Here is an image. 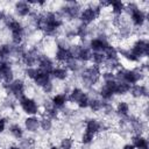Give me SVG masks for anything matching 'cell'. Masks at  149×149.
<instances>
[{
  "instance_id": "6da1fadb",
  "label": "cell",
  "mask_w": 149,
  "mask_h": 149,
  "mask_svg": "<svg viewBox=\"0 0 149 149\" xmlns=\"http://www.w3.org/2000/svg\"><path fill=\"white\" fill-rule=\"evenodd\" d=\"M101 9L102 8H101V6L99 3H95V5L91 3L90 6L83 8L80 10V14H79V19H80L81 23L86 26V24H90L93 21H95L97 17L100 15Z\"/></svg>"
},
{
  "instance_id": "7a4b0ae2",
  "label": "cell",
  "mask_w": 149,
  "mask_h": 149,
  "mask_svg": "<svg viewBox=\"0 0 149 149\" xmlns=\"http://www.w3.org/2000/svg\"><path fill=\"white\" fill-rule=\"evenodd\" d=\"M100 76H101L100 68L97 66V65H92V66L85 69V70L83 71V74H81L83 80H84L87 85H94V84L98 81V79H99Z\"/></svg>"
},
{
  "instance_id": "3957f363",
  "label": "cell",
  "mask_w": 149,
  "mask_h": 149,
  "mask_svg": "<svg viewBox=\"0 0 149 149\" xmlns=\"http://www.w3.org/2000/svg\"><path fill=\"white\" fill-rule=\"evenodd\" d=\"M129 50L137 59H140L141 57L148 56V54H149V44H148V42L146 40H139L133 44L132 49H129Z\"/></svg>"
},
{
  "instance_id": "277c9868",
  "label": "cell",
  "mask_w": 149,
  "mask_h": 149,
  "mask_svg": "<svg viewBox=\"0 0 149 149\" xmlns=\"http://www.w3.org/2000/svg\"><path fill=\"white\" fill-rule=\"evenodd\" d=\"M19 102H20V106L21 108L23 109L24 113L29 114V115H35L37 112H38V105L36 104V101L29 97H21L19 99Z\"/></svg>"
},
{
  "instance_id": "5b68a950",
  "label": "cell",
  "mask_w": 149,
  "mask_h": 149,
  "mask_svg": "<svg viewBox=\"0 0 149 149\" xmlns=\"http://www.w3.org/2000/svg\"><path fill=\"white\" fill-rule=\"evenodd\" d=\"M9 92L17 99L24 95V81L21 79H14L12 83L7 84Z\"/></svg>"
},
{
  "instance_id": "8992f818",
  "label": "cell",
  "mask_w": 149,
  "mask_h": 149,
  "mask_svg": "<svg viewBox=\"0 0 149 149\" xmlns=\"http://www.w3.org/2000/svg\"><path fill=\"white\" fill-rule=\"evenodd\" d=\"M37 64H38V70H41L43 72H47L49 74H51V71L55 68L52 61L48 56H45V55H40L38 61H37Z\"/></svg>"
},
{
  "instance_id": "52a82bcc",
  "label": "cell",
  "mask_w": 149,
  "mask_h": 149,
  "mask_svg": "<svg viewBox=\"0 0 149 149\" xmlns=\"http://www.w3.org/2000/svg\"><path fill=\"white\" fill-rule=\"evenodd\" d=\"M109 45V43L102 38V37H97V38H92L90 42V49L93 52H104V50Z\"/></svg>"
},
{
  "instance_id": "ba28073f",
  "label": "cell",
  "mask_w": 149,
  "mask_h": 149,
  "mask_svg": "<svg viewBox=\"0 0 149 149\" xmlns=\"http://www.w3.org/2000/svg\"><path fill=\"white\" fill-rule=\"evenodd\" d=\"M129 14H130V19H132V22H133L134 26L141 27V26H143V23L146 22L147 15H146V13H144L142 9L136 8V9H134L133 12H130Z\"/></svg>"
},
{
  "instance_id": "9c48e42d",
  "label": "cell",
  "mask_w": 149,
  "mask_h": 149,
  "mask_svg": "<svg viewBox=\"0 0 149 149\" xmlns=\"http://www.w3.org/2000/svg\"><path fill=\"white\" fill-rule=\"evenodd\" d=\"M14 8H15L16 14L20 15V16H22V17L29 15L30 14V10L33 9L30 2H27V1H17L15 3V7Z\"/></svg>"
},
{
  "instance_id": "30bf717a",
  "label": "cell",
  "mask_w": 149,
  "mask_h": 149,
  "mask_svg": "<svg viewBox=\"0 0 149 149\" xmlns=\"http://www.w3.org/2000/svg\"><path fill=\"white\" fill-rule=\"evenodd\" d=\"M80 10H81L80 5L77 3V2H68V3L65 5V7H64V13H65L69 17H72V19L79 16Z\"/></svg>"
},
{
  "instance_id": "8fae6325",
  "label": "cell",
  "mask_w": 149,
  "mask_h": 149,
  "mask_svg": "<svg viewBox=\"0 0 149 149\" xmlns=\"http://www.w3.org/2000/svg\"><path fill=\"white\" fill-rule=\"evenodd\" d=\"M6 24L8 27V29L10 30L12 34H19V33H24V28L22 26V23L14 19V17H10V19H7L6 21Z\"/></svg>"
},
{
  "instance_id": "7c38bea8",
  "label": "cell",
  "mask_w": 149,
  "mask_h": 149,
  "mask_svg": "<svg viewBox=\"0 0 149 149\" xmlns=\"http://www.w3.org/2000/svg\"><path fill=\"white\" fill-rule=\"evenodd\" d=\"M55 57H56V59H57L58 63H64V64H66V62L72 58L70 50L69 49H65V48H57V51H56Z\"/></svg>"
},
{
  "instance_id": "4fadbf2b",
  "label": "cell",
  "mask_w": 149,
  "mask_h": 149,
  "mask_svg": "<svg viewBox=\"0 0 149 149\" xmlns=\"http://www.w3.org/2000/svg\"><path fill=\"white\" fill-rule=\"evenodd\" d=\"M49 81H50V74L47 73V72H43V71L38 70V73H37L36 77L34 78V83H35L37 86L43 87V86H45Z\"/></svg>"
},
{
  "instance_id": "5bb4252c",
  "label": "cell",
  "mask_w": 149,
  "mask_h": 149,
  "mask_svg": "<svg viewBox=\"0 0 149 149\" xmlns=\"http://www.w3.org/2000/svg\"><path fill=\"white\" fill-rule=\"evenodd\" d=\"M51 74L55 79H58V80H65L69 76V71L66 68H63V66H56L54 68V70L51 71Z\"/></svg>"
},
{
  "instance_id": "9a60e30c",
  "label": "cell",
  "mask_w": 149,
  "mask_h": 149,
  "mask_svg": "<svg viewBox=\"0 0 149 149\" xmlns=\"http://www.w3.org/2000/svg\"><path fill=\"white\" fill-rule=\"evenodd\" d=\"M24 127L28 132H36L40 127V120L35 116H29L24 120Z\"/></svg>"
},
{
  "instance_id": "2e32d148",
  "label": "cell",
  "mask_w": 149,
  "mask_h": 149,
  "mask_svg": "<svg viewBox=\"0 0 149 149\" xmlns=\"http://www.w3.org/2000/svg\"><path fill=\"white\" fill-rule=\"evenodd\" d=\"M108 7H111L112 9V13L116 16L121 15L123 12H125V2L122 1H111L108 2Z\"/></svg>"
},
{
  "instance_id": "e0dca14e",
  "label": "cell",
  "mask_w": 149,
  "mask_h": 149,
  "mask_svg": "<svg viewBox=\"0 0 149 149\" xmlns=\"http://www.w3.org/2000/svg\"><path fill=\"white\" fill-rule=\"evenodd\" d=\"M100 129H101V123L97 119H88L86 121V128H85V130L91 132L93 134H97L98 132H100Z\"/></svg>"
},
{
  "instance_id": "ac0fdd59",
  "label": "cell",
  "mask_w": 149,
  "mask_h": 149,
  "mask_svg": "<svg viewBox=\"0 0 149 149\" xmlns=\"http://www.w3.org/2000/svg\"><path fill=\"white\" fill-rule=\"evenodd\" d=\"M133 146L135 147V149H149L147 139L141 135H136L133 137Z\"/></svg>"
},
{
  "instance_id": "d6986e66",
  "label": "cell",
  "mask_w": 149,
  "mask_h": 149,
  "mask_svg": "<svg viewBox=\"0 0 149 149\" xmlns=\"http://www.w3.org/2000/svg\"><path fill=\"white\" fill-rule=\"evenodd\" d=\"M129 92H132L133 97L141 98V97L147 95V87L143 86V85H134V86H130Z\"/></svg>"
},
{
  "instance_id": "ffe728a7",
  "label": "cell",
  "mask_w": 149,
  "mask_h": 149,
  "mask_svg": "<svg viewBox=\"0 0 149 149\" xmlns=\"http://www.w3.org/2000/svg\"><path fill=\"white\" fill-rule=\"evenodd\" d=\"M68 97L65 94H55L51 99V104L55 108H61L66 104Z\"/></svg>"
},
{
  "instance_id": "44dd1931",
  "label": "cell",
  "mask_w": 149,
  "mask_h": 149,
  "mask_svg": "<svg viewBox=\"0 0 149 149\" xmlns=\"http://www.w3.org/2000/svg\"><path fill=\"white\" fill-rule=\"evenodd\" d=\"M130 90V85L126 81H118L116 80V85H115V90H114V94H126L128 93Z\"/></svg>"
},
{
  "instance_id": "7402d4cb",
  "label": "cell",
  "mask_w": 149,
  "mask_h": 149,
  "mask_svg": "<svg viewBox=\"0 0 149 149\" xmlns=\"http://www.w3.org/2000/svg\"><path fill=\"white\" fill-rule=\"evenodd\" d=\"M91 57H92V50L90 48L80 47V50L78 52L77 58L81 62H87V61H91Z\"/></svg>"
},
{
  "instance_id": "603a6c76",
  "label": "cell",
  "mask_w": 149,
  "mask_h": 149,
  "mask_svg": "<svg viewBox=\"0 0 149 149\" xmlns=\"http://www.w3.org/2000/svg\"><path fill=\"white\" fill-rule=\"evenodd\" d=\"M84 94H85V92H84L83 90L76 87V88H73V90L71 91V93H70V95H69V100H70L71 102H76V104H77Z\"/></svg>"
},
{
  "instance_id": "cb8c5ba5",
  "label": "cell",
  "mask_w": 149,
  "mask_h": 149,
  "mask_svg": "<svg viewBox=\"0 0 149 149\" xmlns=\"http://www.w3.org/2000/svg\"><path fill=\"white\" fill-rule=\"evenodd\" d=\"M116 112L121 116H126L129 113V105L126 101H119L116 105Z\"/></svg>"
},
{
  "instance_id": "d4e9b609",
  "label": "cell",
  "mask_w": 149,
  "mask_h": 149,
  "mask_svg": "<svg viewBox=\"0 0 149 149\" xmlns=\"http://www.w3.org/2000/svg\"><path fill=\"white\" fill-rule=\"evenodd\" d=\"M9 132H10V134H12L15 139H21V137L23 136V129H22V127H21L19 123L12 125V126L9 127Z\"/></svg>"
},
{
  "instance_id": "484cf974",
  "label": "cell",
  "mask_w": 149,
  "mask_h": 149,
  "mask_svg": "<svg viewBox=\"0 0 149 149\" xmlns=\"http://www.w3.org/2000/svg\"><path fill=\"white\" fill-rule=\"evenodd\" d=\"M104 102L99 99H90V104H88V107L93 111V112H99L100 109L104 108Z\"/></svg>"
},
{
  "instance_id": "4316f807",
  "label": "cell",
  "mask_w": 149,
  "mask_h": 149,
  "mask_svg": "<svg viewBox=\"0 0 149 149\" xmlns=\"http://www.w3.org/2000/svg\"><path fill=\"white\" fill-rule=\"evenodd\" d=\"M12 52V48L9 44H0V59L3 61L5 58H8Z\"/></svg>"
},
{
  "instance_id": "83f0119b",
  "label": "cell",
  "mask_w": 149,
  "mask_h": 149,
  "mask_svg": "<svg viewBox=\"0 0 149 149\" xmlns=\"http://www.w3.org/2000/svg\"><path fill=\"white\" fill-rule=\"evenodd\" d=\"M91 61L94 63V65L99 66V64L105 63V56H104L102 52H92Z\"/></svg>"
},
{
  "instance_id": "f1b7e54d",
  "label": "cell",
  "mask_w": 149,
  "mask_h": 149,
  "mask_svg": "<svg viewBox=\"0 0 149 149\" xmlns=\"http://www.w3.org/2000/svg\"><path fill=\"white\" fill-rule=\"evenodd\" d=\"M99 94H100V97H101L104 100H111L112 97H113V92H112L106 85H102V87H101L100 91H99Z\"/></svg>"
},
{
  "instance_id": "f546056e",
  "label": "cell",
  "mask_w": 149,
  "mask_h": 149,
  "mask_svg": "<svg viewBox=\"0 0 149 149\" xmlns=\"http://www.w3.org/2000/svg\"><path fill=\"white\" fill-rule=\"evenodd\" d=\"M40 127L43 129V130H49L51 127H52V121L50 118L48 116H43L41 120H40Z\"/></svg>"
},
{
  "instance_id": "4dcf8cb0",
  "label": "cell",
  "mask_w": 149,
  "mask_h": 149,
  "mask_svg": "<svg viewBox=\"0 0 149 149\" xmlns=\"http://www.w3.org/2000/svg\"><path fill=\"white\" fill-rule=\"evenodd\" d=\"M94 136H95V134L85 130V132L83 133V135H81V142H83L84 144H88V143H91V142L94 140Z\"/></svg>"
},
{
  "instance_id": "1f68e13d",
  "label": "cell",
  "mask_w": 149,
  "mask_h": 149,
  "mask_svg": "<svg viewBox=\"0 0 149 149\" xmlns=\"http://www.w3.org/2000/svg\"><path fill=\"white\" fill-rule=\"evenodd\" d=\"M61 148L62 149H72L73 148V140L71 137H64L61 141Z\"/></svg>"
},
{
  "instance_id": "d6a6232c",
  "label": "cell",
  "mask_w": 149,
  "mask_h": 149,
  "mask_svg": "<svg viewBox=\"0 0 149 149\" xmlns=\"http://www.w3.org/2000/svg\"><path fill=\"white\" fill-rule=\"evenodd\" d=\"M120 54H121V56H123L126 59H128V61H130V62H137L139 59L130 52V50L128 49V50H120Z\"/></svg>"
},
{
  "instance_id": "836d02e7",
  "label": "cell",
  "mask_w": 149,
  "mask_h": 149,
  "mask_svg": "<svg viewBox=\"0 0 149 149\" xmlns=\"http://www.w3.org/2000/svg\"><path fill=\"white\" fill-rule=\"evenodd\" d=\"M88 104H90V98H88V95L85 93L81 98H80V100L77 102V105H78V107L79 108H86V107H88Z\"/></svg>"
},
{
  "instance_id": "e575fe53",
  "label": "cell",
  "mask_w": 149,
  "mask_h": 149,
  "mask_svg": "<svg viewBox=\"0 0 149 149\" xmlns=\"http://www.w3.org/2000/svg\"><path fill=\"white\" fill-rule=\"evenodd\" d=\"M38 73V69H36V68H27L26 69V71H24V74L28 77V78H30V79H33L34 80V78L36 77V74Z\"/></svg>"
},
{
  "instance_id": "d590c367",
  "label": "cell",
  "mask_w": 149,
  "mask_h": 149,
  "mask_svg": "<svg viewBox=\"0 0 149 149\" xmlns=\"http://www.w3.org/2000/svg\"><path fill=\"white\" fill-rule=\"evenodd\" d=\"M52 87H54V85H52V83H51V80L45 85V86H43L42 88L44 90V92H47V93H49V92H51L52 91Z\"/></svg>"
},
{
  "instance_id": "8d00e7d4",
  "label": "cell",
  "mask_w": 149,
  "mask_h": 149,
  "mask_svg": "<svg viewBox=\"0 0 149 149\" xmlns=\"http://www.w3.org/2000/svg\"><path fill=\"white\" fill-rule=\"evenodd\" d=\"M6 128V119L5 118H0V134L5 130Z\"/></svg>"
},
{
  "instance_id": "74e56055",
  "label": "cell",
  "mask_w": 149,
  "mask_h": 149,
  "mask_svg": "<svg viewBox=\"0 0 149 149\" xmlns=\"http://www.w3.org/2000/svg\"><path fill=\"white\" fill-rule=\"evenodd\" d=\"M122 149H135V147H134L133 144L128 143V144H125V146L122 147Z\"/></svg>"
},
{
  "instance_id": "f35d334b",
  "label": "cell",
  "mask_w": 149,
  "mask_h": 149,
  "mask_svg": "<svg viewBox=\"0 0 149 149\" xmlns=\"http://www.w3.org/2000/svg\"><path fill=\"white\" fill-rule=\"evenodd\" d=\"M7 149H20L19 147H16V146H9Z\"/></svg>"
},
{
  "instance_id": "ab89813d",
  "label": "cell",
  "mask_w": 149,
  "mask_h": 149,
  "mask_svg": "<svg viewBox=\"0 0 149 149\" xmlns=\"http://www.w3.org/2000/svg\"><path fill=\"white\" fill-rule=\"evenodd\" d=\"M50 149H59V148H58V147H56V146H52Z\"/></svg>"
},
{
  "instance_id": "60d3db41",
  "label": "cell",
  "mask_w": 149,
  "mask_h": 149,
  "mask_svg": "<svg viewBox=\"0 0 149 149\" xmlns=\"http://www.w3.org/2000/svg\"><path fill=\"white\" fill-rule=\"evenodd\" d=\"M1 63H2V61H1V59H0V66H1Z\"/></svg>"
}]
</instances>
